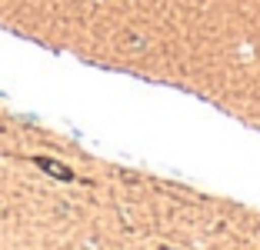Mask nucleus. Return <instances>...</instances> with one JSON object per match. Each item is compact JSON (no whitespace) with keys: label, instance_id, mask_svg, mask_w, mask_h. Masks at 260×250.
I'll return each mask as SVG.
<instances>
[{"label":"nucleus","instance_id":"1","mask_svg":"<svg viewBox=\"0 0 260 250\" xmlns=\"http://www.w3.org/2000/svg\"><path fill=\"white\" fill-rule=\"evenodd\" d=\"M34 164H37L44 174H50L54 180H63V183L74 180V170H70L67 164H60V160H54V157H34Z\"/></svg>","mask_w":260,"mask_h":250},{"label":"nucleus","instance_id":"2","mask_svg":"<svg viewBox=\"0 0 260 250\" xmlns=\"http://www.w3.org/2000/svg\"><path fill=\"white\" fill-rule=\"evenodd\" d=\"M157 250H174V247H157Z\"/></svg>","mask_w":260,"mask_h":250}]
</instances>
